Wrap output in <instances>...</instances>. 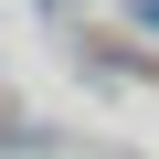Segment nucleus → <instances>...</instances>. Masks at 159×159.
I'll return each mask as SVG.
<instances>
[{"label": "nucleus", "instance_id": "obj_1", "mask_svg": "<svg viewBox=\"0 0 159 159\" xmlns=\"http://www.w3.org/2000/svg\"><path fill=\"white\" fill-rule=\"evenodd\" d=\"M138 21H148V32H159V0H138Z\"/></svg>", "mask_w": 159, "mask_h": 159}]
</instances>
